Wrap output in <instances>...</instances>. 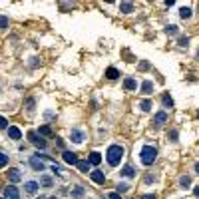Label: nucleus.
Wrapping results in <instances>:
<instances>
[{"label": "nucleus", "instance_id": "2", "mask_svg": "<svg viewBox=\"0 0 199 199\" xmlns=\"http://www.w3.org/2000/svg\"><path fill=\"white\" fill-rule=\"evenodd\" d=\"M139 155H142V163L143 165H152L155 161V157H157V149H155L153 146H143Z\"/></svg>", "mask_w": 199, "mask_h": 199}, {"label": "nucleus", "instance_id": "26", "mask_svg": "<svg viewBox=\"0 0 199 199\" xmlns=\"http://www.w3.org/2000/svg\"><path fill=\"white\" fill-rule=\"evenodd\" d=\"M4 165H8V155L0 152V167H4Z\"/></svg>", "mask_w": 199, "mask_h": 199}, {"label": "nucleus", "instance_id": "32", "mask_svg": "<svg viewBox=\"0 0 199 199\" xmlns=\"http://www.w3.org/2000/svg\"><path fill=\"white\" fill-rule=\"evenodd\" d=\"M165 32H167V34H175L177 28H175V26H167V28H165Z\"/></svg>", "mask_w": 199, "mask_h": 199}, {"label": "nucleus", "instance_id": "36", "mask_svg": "<svg viewBox=\"0 0 199 199\" xmlns=\"http://www.w3.org/2000/svg\"><path fill=\"white\" fill-rule=\"evenodd\" d=\"M193 195H195V197H199V185L195 187V189H193Z\"/></svg>", "mask_w": 199, "mask_h": 199}, {"label": "nucleus", "instance_id": "37", "mask_svg": "<svg viewBox=\"0 0 199 199\" xmlns=\"http://www.w3.org/2000/svg\"><path fill=\"white\" fill-rule=\"evenodd\" d=\"M142 199H155V195H143Z\"/></svg>", "mask_w": 199, "mask_h": 199}, {"label": "nucleus", "instance_id": "12", "mask_svg": "<svg viewBox=\"0 0 199 199\" xmlns=\"http://www.w3.org/2000/svg\"><path fill=\"white\" fill-rule=\"evenodd\" d=\"M8 136H10V137H12V139H20V137H22V132H20V130H18V127H14V126H10V127H8Z\"/></svg>", "mask_w": 199, "mask_h": 199}, {"label": "nucleus", "instance_id": "9", "mask_svg": "<svg viewBox=\"0 0 199 199\" xmlns=\"http://www.w3.org/2000/svg\"><path fill=\"white\" fill-rule=\"evenodd\" d=\"M64 161H66V163H70V165H76L78 163V157H76V153L74 152H64Z\"/></svg>", "mask_w": 199, "mask_h": 199}, {"label": "nucleus", "instance_id": "3", "mask_svg": "<svg viewBox=\"0 0 199 199\" xmlns=\"http://www.w3.org/2000/svg\"><path fill=\"white\" fill-rule=\"evenodd\" d=\"M4 199H20V193L14 185H8L4 187Z\"/></svg>", "mask_w": 199, "mask_h": 199}, {"label": "nucleus", "instance_id": "30", "mask_svg": "<svg viewBox=\"0 0 199 199\" xmlns=\"http://www.w3.org/2000/svg\"><path fill=\"white\" fill-rule=\"evenodd\" d=\"M177 136H179V133H177V130L169 132V137H171V142H177Z\"/></svg>", "mask_w": 199, "mask_h": 199}, {"label": "nucleus", "instance_id": "33", "mask_svg": "<svg viewBox=\"0 0 199 199\" xmlns=\"http://www.w3.org/2000/svg\"><path fill=\"white\" fill-rule=\"evenodd\" d=\"M6 123H8V122L4 120V117H0V130H4V127H6Z\"/></svg>", "mask_w": 199, "mask_h": 199}, {"label": "nucleus", "instance_id": "42", "mask_svg": "<svg viewBox=\"0 0 199 199\" xmlns=\"http://www.w3.org/2000/svg\"><path fill=\"white\" fill-rule=\"evenodd\" d=\"M197 116H199V114H197Z\"/></svg>", "mask_w": 199, "mask_h": 199}, {"label": "nucleus", "instance_id": "18", "mask_svg": "<svg viewBox=\"0 0 199 199\" xmlns=\"http://www.w3.org/2000/svg\"><path fill=\"white\" fill-rule=\"evenodd\" d=\"M120 10L123 14H130V12H133V4H130V2H122L120 4Z\"/></svg>", "mask_w": 199, "mask_h": 199}, {"label": "nucleus", "instance_id": "15", "mask_svg": "<svg viewBox=\"0 0 199 199\" xmlns=\"http://www.w3.org/2000/svg\"><path fill=\"white\" fill-rule=\"evenodd\" d=\"M24 187H26V191H28L30 195H34V193L38 191V183H36V181H28V183H26Z\"/></svg>", "mask_w": 199, "mask_h": 199}, {"label": "nucleus", "instance_id": "7", "mask_svg": "<svg viewBox=\"0 0 199 199\" xmlns=\"http://www.w3.org/2000/svg\"><path fill=\"white\" fill-rule=\"evenodd\" d=\"M92 181H96V183H100V185H104V181H106V175H104V171H100V169H96L92 171Z\"/></svg>", "mask_w": 199, "mask_h": 199}, {"label": "nucleus", "instance_id": "23", "mask_svg": "<svg viewBox=\"0 0 199 199\" xmlns=\"http://www.w3.org/2000/svg\"><path fill=\"white\" fill-rule=\"evenodd\" d=\"M179 16H181L183 20H187V18L191 16V10H189V8H181V10H179Z\"/></svg>", "mask_w": 199, "mask_h": 199}, {"label": "nucleus", "instance_id": "25", "mask_svg": "<svg viewBox=\"0 0 199 199\" xmlns=\"http://www.w3.org/2000/svg\"><path fill=\"white\" fill-rule=\"evenodd\" d=\"M84 193H86V191H84V187H76V189L72 191V197H82Z\"/></svg>", "mask_w": 199, "mask_h": 199}, {"label": "nucleus", "instance_id": "4", "mask_svg": "<svg viewBox=\"0 0 199 199\" xmlns=\"http://www.w3.org/2000/svg\"><path fill=\"white\" fill-rule=\"evenodd\" d=\"M28 137H30V142L34 143L36 147H46V142H44V139H42L36 132H30V133H28Z\"/></svg>", "mask_w": 199, "mask_h": 199}, {"label": "nucleus", "instance_id": "19", "mask_svg": "<svg viewBox=\"0 0 199 199\" xmlns=\"http://www.w3.org/2000/svg\"><path fill=\"white\" fill-rule=\"evenodd\" d=\"M106 76L110 78V80H116L117 76H120V72H117L116 68H107V70H106Z\"/></svg>", "mask_w": 199, "mask_h": 199}, {"label": "nucleus", "instance_id": "1", "mask_svg": "<svg viewBox=\"0 0 199 199\" xmlns=\"http://www.w3.org/2000/svg\"><path fill=\"white\" fill-rule=\"evenodd\" d=\"M122 157H123V147H122V146H110V147H107L106 159H107V163H110L112 167H116V165H120Z\"/></svg>", "mask_w": 199, "mask_h": 199}, {"label": "nucleus", "instance_id": "29", "mask_svg": "<svg viewBox=\"0 0 199 199\" xmlns=\"http://www.w3.org/2000/svg\"><path fill=\"white\" fill-rule=\"evenodd\" d=\"M8 26V18L6 16H0V28H6Z\"/></svg>", "mask_w": 199, "mask_h": 199}, {"label": "nucleus", "instance_id": "22", "mask_svg": "<svg viewBox=\"0 0 199 199\" xmlns=\"http://www.w3.org/2000/svg\"><path fill=\"white\" fill-rule=\"evenodd\" d=\"M40 183L46 185V187H52V179H50L48 175H42V177H40Z\"/></svg>", "mask_w": 199, "mask_h": 199}, {"label": "nucleus", "instance_id": "16", "mask_svg": "<svg viewBox=\"0 0 199 199\" xmlns=\"http://www.w3.org/2000/svg\"><path fill=\"white\" fill-rule=\"evenodd\" d=\"M122 175H123V177H136V171H133V167H132V165H123Z\"/></svg>", "mask_w": 199, "mask_h": 199}, {"label": "nucleus", "instance_id": "5", "mask_svg": "<svg viewBox=\"0 0 199 199\" xmlns=\"http://www.w3.org/2000/svg\"><path fill=\"white\" fill-rule=\"evenodd\" d=\"M30 165H32V169H36V171H44V161H42L38 155L30 157Z\"/></svg>", "mask_w": 199, "mask_h": 199}, {"label": "nucleus", "instance_id": "34", "mask_svg": "<svg viewBox=\"0 0 199 199\" xmlns=\"http://www.w3.org/2000/svg\"><path fill=\"white\" fill-rule=\"evenodd\" d=\"M52 171H54V173H60L62 169H60V165H56V163H54V165H52Z\"/></svg>", "mask_w": 199, "mask_h": 199}, {"label": "nucleus", "instance_id": "40", "mask_svg": "<svg viewBox=\"0 0 199 199\" xmlns=\"http://www.w3.org/2000/svg\"><path fill=\"white\" fill-rule=\"evenodd\" d=\"M38 199H46V197H38Z\"/></svg>", "mask_w": 199, "mask_h": 199}, {"label": "nucleus", "instance_id": "6", "mask_svg": "<svg viewBox=\"0 0 199 199\" xmlns=\"http://www.w3.org/2000/svg\"><path fill=\"white\" fill-rule=\"evenodd\" d=\"M70 137H72V142L74 143H82L84 142V132L82 130H72V132H70Z\"/></svg>", "mask_w": 199, "mask_h": 199}, {"label": "nucleus", "instance_id": "38", "mask_svg": "<svg viewBox=\"0 0 199 199\" xmlns=\"http://www.w3.org/2000/svg\"><path fill=\"white\" fill-rule=\"evenodd\" d=\"M195 171H197V173H199V163H197V165H195Z\"/></svg>", "mask_w": 199, "mask_h": 199}, {"label": "nucleus", "instance_id": "13", "mask_svg": "<svg viewBox=\"0 0 199 199\" xmlns=\"http://www.w3.org/2000/svg\"><path fill=\"white\" fill-rule=\"evenodd\" d=\"M123 88H126V90H136L137 88V82L133 78H126V80H123Z\"/></svg>", "mask_w": 199, "mask_h": 199}, {"label": "nucleus", "instance_id": "8", "mask_svg": "<svg viewBox=\"0 0 199 199\" xmlns=\"http://www.w3.org/2000/svg\"><path fill=\"white\" fill-rule=\"evenodd\" d=\"M153 123L155 126H163V123H167V114L165 112H159V114H155V117H153Z\"/></svg>", "mask_w": 199, "mask_h": 199}, {"label": "nucleus", "instance_id": "27", "mask_svg": "<svg viewBox=\"0 0 199 199\" xmlns=\"http://www.w3.org/2000/svg\"><path fill=\"white\" fill-rule=\"evenodd\" d=\"M127 189H130V185H127V183H120V185H117V193H123V191H127Z\"/></svg>", "mask_w": 199, "mask_h": 199}, {"label": "nucleus", "instance_id": "10", "mask_svg": "<svg viewBox=\"0 0 199 199\" xmlns=\"http://www.w3.org/2000/svg\"><path fill=\"white\" fill-rule=\"evenodd\" d=\"M8 179L10 181H12V183H16V181H20V179H22V175H20V171L18 169H8Z\"/></svg>", "mask_w": 199, "mask_h": 199}, {"label": "nucleus", "instance_id": "35", "mask_svg": "<svg viewBox=\"0 0 199 199\" xmlns=\"http://www.w3.org/2000/svg\"><path fill=\"white\" fill-rule=\"evenodd\" d=\"M110 199H122L120 193H110Z\"/></svg>", "mask_w": 199, "mask_h": 199}, {"label": "nucleus", "instance_id": "41", "mask_svg": "<svg viewBox=\"0 0 199 199\" xmlns=\"http://www.w3.org/2000/svg\"><path fill=\"white\" fill-rule=\"evenodd\" d=\"M0 199H2V197H0Z\"/></svg>", "mask_w": 199, "mask_h": 199}, {"label": "nucleus", "instance_id": "39", "mask_svg": "<svg viewBox=\"0 0 199 199\" xmlns=\"http://www.w3.org/2000/svg\"><path fill=\"white\" fill-rule=\"evenodd\" d=\"M46 199H56V197H46Z\"/></svg>", "mask_w": 199, "mask_h": 199}, {"label": "nucleus", "instance_id": "28", "mask_svg": "<svg viewBox=\"0 0 199 199\" xmlns=\"http://www.w3.org/2000/svg\"><path fill=\"white\" fill-rule=\"evenodd\" d=\"M40 133H42V136H50L52 132H50V127H48V126H42L40 127Z\"/></svg>", "mask_w": 199, "mask_h": 199}, {"label": "nucleus", "instance_id": "24", "mask_svg": "<svg viewBox=\"0 0 199 199\" xmlns=\"http://www.w3.org/2000/svg\"><path fill=\"white\" fill-rule=\"evenodd\" d=\"M139 106H142V110H143V112H149V110H152V102H149V100H143Z\"/></svg>", "mask_w": 199, "mask_h": 199}, {"label": "nucleus", "instance_id": "31", "mask_svg": "<svg viewBox=\"0 0 199 199\" xmlns=\"http://www.w3.org/2000/svg\"><path fill=\"white\" fill-rule=\"evenodd\" d=\"M187 42H189V38H185V36H181V38H179V46H187Z\"/></svg>", "mask_w": 199, "mask_h": 199}, {"label": "nucleus", "instance_id": "17", "mask_svg": "<svg viewBox=\"0 0 199 199\" xmlns=\"http://www.w3.org/2000/svg\"><path fill=\"white\" fill-rule=\"evenodd\" d=\"M76 165H78V169H80V171H84V173H88V171H90V161H84V159L80 161V159H78V163H76Z\"/></svg>", "mask_w": 199, "mask_h": 199}, {"label": "nucleus", "instance_id": "14", "mask_svg": "<svg viewBox=\"0 0 199 199\" xmlns=\"http://www.w3.org/2000/svg\"><path fill=\"white\" fill-rule=\"evenodd\" d=\"M90 165H98L100 163V161H102V155L98 153V152H92V153H90Z\"/></svg>", "mask_w": 199, "mask_h": 199}, {"label": "nucleus", "instance_id": "11", "mask_svg": "<svg viewBox=\"0 0 199 199\" xmlns=\"http://www.w3.org/2000/svg\"><path fill=\"white\" fill-rule=\"evenodd\" d=\"M153 92V84H152V80H146V82L142 84V94H146V96H149Z\"/></svg>", "mask_w": 199, "mask_h": 199}, {"label": "nucleus", "instance_id": "21", "mask_svg": "<svg viewBox=\"0 0 199 199\" xmlns=\"http://www.w3.org/2000/svg\"><path fill=\"white\" fill-rule=\"evenodd\" d=\"M179 185H181V187H189V185H191V177H189V175H183V177L179 179Z\"/></svg>", "mask_w": 199, "mask_h": 199}, {"label": "nucleus", "instance_id": "20", "mask_svg": "<svg viewBox=\"0 0 199 199\" xmlns=\"http://www.w3.org/2000/svg\"><path fill=\"white\" fill-rule=\"evenodd\" d=\"M161 102H163V106H167V107H173V100H171V96H169V94H163V98H161Z\"/></svg>", "mask_w": 199, "mask_h": 199}]
</instances>
